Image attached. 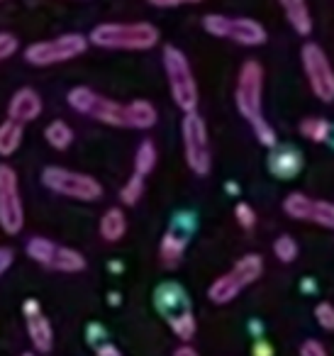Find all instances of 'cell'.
I'll return each mask as SVG.
<instances>
[{
    "instance_id": "1",
    "label": "cell",
    "mask_w": 334,
    "mask_h": 356,
    "mask_svg": "<svg viewBox=\"0 0 334 356\" xmlns=\"http://www.w3.org/2000/svg\"><path fill=\"white\" fill-rule=\"evenodd\" d=\"M234 103L241 118L251 124L256 139L264 147L273 149L278 144V137H276V129L264 120V110H261L264 108V69L256 59L244 61L241 66L239 79H237Z\"/></svg>"
},
{
    "instance_id": "2",
    "label": "cell",
    "mask_w": 334,
    "mask_h": 356,
    "mask_svg": "<svg viewBox=\"0 0 334 356\" xmlns=\"http://www.w3.org/2000/svg\"><path fill=\"white\" fill-rule=\"evenodd\" d=\"M88 42L100 49L144 51L159 44V30L149 22H105L93 27Z\"/></svg>"
},
{
    "instance_id": "3",
    "label": "cell",
    "mask_w": 334,
    "mask_h": 356,
    "mask_svg": "<svg viewBox=\"0 0 334 356\" xmlns=\"http://www.w3.org/2000/svg\"><path fill=\"white\" fill-rule=\"evenodd\" d=\"M164 69H166L168 88H171L173 103L183 113H196L198 108V83L191 71L186 54L178 47H164Z\"/></svg>"
},
{
    "instance_id": "4",
    "label": "cell",
    "mask_w": 334,
    "mask_h": 356,
    "mask_svg": "<svg viewBox=\"0 0 334 356\" xmlns=\"http://www.w3.org/2000/svg\"><path fill=\"white\" fill-rule=\"evenodd\" d=\"M42 184L64 198H74L81 203H93L103 198V186L88 173L71 171L64 166H47L42 171Z\"/></svg>"
},
{
    "instance_id": "5",
    "label": "cell",
    "mask_w": 334,
    "mask_h": 356,
    "mask_svg": "<svg viewBox=\"0 0 334 356\" xmlns=\"http://www.w3.org/2000/svg\"><path fill=\"white\" fill-rule=\"evenodd\" d=\"M66 100H69V105L76 113L88 115V118L98 120V122H103V124H110V127H127V105L103 98V95L86 88V86L71 88Z\"/></svg>"
},
{
    "instance_id": "6",
    "label": "cell",
    "mask_w": 334,
    "mask_h": 356,
    "mask_svg": "<svg viewBox=\"0 0 334 356\" xmlns=\"http://www.w3.org/2000/svg\"><path fill=\"white\" fill-rule=\"evenodd\" d=\"M183 134V154H186V163L193 173L198 176H207L212 168L210 159V139H207L205 120L198 113H186L181 122Z\"/></svg>"
},
{
    "instance_id": "7",
    "label": "cell",
    "mask_w": 334,
    "mask_h": 356,
    "mask_svg": "<svg viewBox=\"0 0 334 356\" xmlns=\"http://www.w3.org/2000/svg\"><path fill=\"white\" fill-rule=\"evenodd\" d=\"M90 42L84 35H61L56 40L35 42L25 49V61L32 66H54L71 61L88 49Z\"/></svg>"
},
{
    "instance_id": "8",
    "label": "cell",
    "mask_w": 334,
    "mask_h": 356,
    "mask_svg": "<svg viewBox=\"0 0 334 356\" xmlns=\"http://www.w3.org/2000/svg\"><path fill=\"white\" fill-rule=\"evenodd\" d=\"M202 27L207 35L232 40L241 47H261L266 42V30L261 22L251 17H227V15H205Z\"/></svg>"
},
{
    "instance_id": "9",
    "label": "cell",
    "mask_w": 334,
    "mask_h": 356,
    "mask_svg": "<svg viewBox=\"0 0 334 356\" xmlns=\"http://www.w3.org/2000/svg\"><path fill=\"white\" fill-rule=\"evenodd\" d=\"M25 227V208L20 198L17 171L0 163V229L6 234H20Z\"/></svg>"
},
{
    "instance_id": "10",
    "label": "cell",
    "mask_w": 334,
    "mask_h": 356,
    "mask_svg": "<svg viewBox=\"0 0 334 356\" xmlns=\"http://www.w3.org/2000/svg\"><path fill=\"white\" fill-rule=\"evenodd\" d=\"M300 59H303L305 76L310 81V88L317 95L322 103H332L334 100V69L329 64L327 54L322 51V47L308 42L300 51Z\"/></svg>"
},
{
    "instance_id": "11",
    "label": "cell",
    "mask_w": 334,
    "mask_h": 356,
    "mask_svg": "<svg viewBox=\"0 0 334 356\" xmlns=\"http://www.w3.org/2000/svg\"><path fill=\"white\" fill-rule=\"evenodd\" d=\"M193 232V215H176L171 229L164 234L161 244H159V257H161V264L168 268L178 266L186 254L188 239H191Z\"/></svg>"
},
{
    "instance_id": "12",
    "label": "cell",
    "mask_w": 334,
    "mask_h": 356,
    "mask_svg": "<svg viewBox=\"0 0 334 356\" xmlns=\"http://www.w3.org/2000/svg\"><path fill=\"white\" fill-rule=\"evenodd\" d=\"M154 305H157V310L161 312L166 320H171L173 315H181V312L191 310V300H188L183 286H178V283H173V281L157 288V293H154Z\"/></svg>"
},
{
    "instance_id": "13",
    "label": "cell",
    "mask_w": 334,
    "mask_h": 356,
    "mask_svg": "<svg viewBox=\"0 0 334 356\" xmlns=\"http://www.w3.org/2000/svg\"><path fill=\"white\" fill-rule=\"evenodd\" d=\"M40 115H42V98L37 90L20 88L10 98V105H8V120L27 124V122H32V120L40 118Z\"/></svg>"
},
{
    "instance_id": "14",
    "label": "cell",
    "mask_w": 334,
    "mask_h": 356,
    "mask_svg": "<svg viewBox=\"0 0 334 356\" xmlns=\"http://www.w3.org/2000/svg\"><path fill=\"white\" fill-rule=\"evenodd\" d=\"M305 161L300 156L298 149L293 147H273V152L269 154V171L280 181H290L303 171Z\"/></svg>"
},
{
    "instance_id": "15",
    "label": "cell",
    "mask_w": 334,
    "mask_h": 356,
    "mask_svg": "<svg viewBox=\"0 0 334 356\" xmlns=\"http://www.w3.org/2000/svg\"><path fill=\"white\" fill-rule=\"evenodd\" d=\"M27 334H30L35 351H40V354H49L51 346H54V327L42 312L27 317Z\"/></svg>"
},
{
    "instance_id": "16",
    "label": "cell",
    "mask_w": 334,
    "mask_h": 356,
    "mask_svg": "<svg viewBox=\"0 0 334 356\" xmlns=\"http://www.w3.org/2000/svg\"><path fill=\"white\" fill-rule=\"evenodd\" d=\"M278 3L298 35L305 37L312 32V17H310V10H308V0H278Z\"/></svg>"
},
{
    "instance_id": "17",
    "label": "cell",
    "mask_w": 334,
    "mask_h": 356,
    "mask_svg": "<svg viewBox=\"0 0 334 356\" xmlns=\"http://www.w3.org/2000/svg\"><path fill=\"white\" fill-rule=\"evenodd\" d=\"M241 293V283L237 281L234 273H225V276L215 278L210 286V291H207V298H210L215 305H225V302H232L237 296Z\"/></svg>"
},
{
    "instance_id": "18",
    "label": "cell",
    "mask_w": 334,
    "mask_h": 356,
    "mask_svg": "<svg viewBox=\"0 0 334 356\" xmlns=\"http://www.w3.org/2000/svg\"><path fill=\"white\" fill-rule=\"evenodd\" d=\"M157 108L149 100H132L127 105V127L132 129H149L157 124Z\"/></svg>"
},
{
    "instance_id": "19",
    "label": "cell",
    "mask_w": 334,
    "mask_h": 356,
    "mask_svg": "<svg viewBox=\"0 0 334 356\" xmlns=\"http://www.w3.org/2000/svg\"><path fill=\"white\" fill-rule=\"evenodd\" d=\"M127 232V218L120 208L105 210V215L100 218V237L105 242H120Z\"/></svg>"
},
{
    "instance_id": "20",
    "label": "cell",
    "mask_w": 334,
    "mask_h": 356,
    "mask_svg": "<svg viewBox=\"0 0 334 356\" xmlns=\"http://www.w3.org/2000/svg\"><path fill=\"white\" fill-rule=\"evenodd\" d=\"M49 268L61 271V273H79L86 268V257L71 247H56L54 257H51V261H49Z\"/></svg>"
},
{
    "instance_id": "21",
    "label": "cell",
    "mask_w": 334,
    "mask_h": 356,
    "mask_svg": "<svg viewBox=\"0 0 334 356\" xmlns=\"http://www.w3.org/2000/svg\"><path fill=\"white\" fill-rule=\"evenodd\" d=\"M232 273H234L237 281L241 283V288L251 286V283L259 281L261 273H264V259H261L259 254H246V257H241L239 261L234 264Z\"/></svg>"
},
{
    "instance_id": "22",
    "label": "cell",
    "mask_w": 334,
    "mask_h": 356,
    "mask_svg": "<svg viewBox=\"0 0 334 356\" xmlns=\"http://www.w3.org/2000/svg\"><path fill=\"white\" fill-rule=\"evenodd\" d=\"M22 127L25 124L20 122H13V120H6V122L0 124V156H13V154L20 149L22 144Z\"/></svg>"
},
{
    "instance_id": "23",
    "label": "cell",
    "mask_w": 334,
    "mask_h": 356,
    "mask_svg": "<svg viewBox=\"0 0 334 356\" xmlns=\"http://www.w3.org/2000/svg\"><path fill=\"white\" fill-rule=\"evenodd\" d=\"M45 139H47V144H49V147L64 152V149H69L71 142H74V129H71L69 122H64V120H54V122L47 124Z\"/></svg>"
},
{
    "instance_id": "24",
    "label": "cell",
    "mask_w": 334,
    "mask_h": 356,
    "mask_svg": "<svg viewBox=\"0 0 334 356\" xmlns=\"http://www.w3.org/2000/svg\"><path fill=\"white\" fill-rule=\"evenodd\" d=\"M310 208H312V198H308L305 193H290L283 200V213L293 220L310 222Z\"/></svg>"
},
{
    "instance_id": "25",
    "label": "cell",
    "mask_w": 334,
    "mask_h": 356,
    "mask_svg": "<svg viewBox=\"0 0 334 356\" xmlns=\"http://www.w3.org/2000/svg\"><path fill=\"white\" fill-rule=\"evenodd\" d=\"M154 166H157V147H154L152 139H144L137 147V154H134V173L147 176V173L154 171Z\"/></svg>"
},
{
    "instance_id": "26",
    "label": "cell",
    "mask_w": 334,
    "mask_h": 356,
    "mask_svg": "<svg viewBox=\"0 0 334 356\" xmlns=\"http://www.w3.org/2000/svg\"><path fill=\"white\" fill-rule=\"evenodd\" d=\"M27 257L32 259V261L42 264V266H49L51 257H54V249L56 244L51 242V239L47 237H32L30 242H27Z\"/></svg>"
},
{
    "instance_id": "27",
    "label": "cell",
    "mask_w": 334,
    "mask_h": 356,
    "mask_svg": "<svg viewBox=\"0 0 334 356\" xmlns=\"http://www.w3.org/2000/svg\"><path fill=\"white\" fill-rule=\"evenodd\" d=\"M329 129H332V122H327V120H322V118H308L300 122V134L308 137L310 142H315V144H322V142L327 144Z\"/></svg>"
},
{
    "instance_id": "28",
    "label": "cell",
    "mask_w": 334,
    "mask_h": 356,
    "mask_svg": "<svg viewBox=\"0 0 334 356\" xmlns=\"http://www.w3.org/2000/svg\"><path fill=\"white\" fill-rule=\"evenodd\" d=\"M168 325H171L173 334H176L181 341H186V344L193 339V337H196V330H198L196 317H193V312H191V310L181 312V315H173L171 320H168Z\"/></svg>"
},
{
    "instance_id": "29",
    "label": "cell",
    "mask_w": 334,
    "mask_h": 356,
    "mask_svg": "<svg viewBox=\"0 0 334 356\" xmlns=\"http://www.w3.org/2000/svg\"><path fill=\"white\" fill-rule=\"evenodd\" d=\"M310 222L319 225V227L334 229V203H329V200H312Z\"/></svg>"
},
{
    "instance_id": "30",
    "label": "cell",
    "mask_w": 334,
    "mask_h": 356,
    "mask_svg": "<svg viewBox=\"0 0 334 356\" xmlns=\"http://www.w3.org/2000/svg\"><path fill=\"white\" fill-rule=\"evenodd\" d=\"M298 242H295L293 237H288V234H280L278 239L273 242V254L278 257V261L283 264H293L295 259H298Z\"/></svg>"
},
{
    "instance_id": "31",
    "label": "cell",
    "mask_w": 334,
    "mask_h": 356,
    "mask_svg": "<svg viewBox=\"0 0 334 356\" xmlns=\"http://www.w3.org/2000/svg\"><path fill=\"white\" fill-rule=\"evenodd\" d=\"M142 195H144V176L134 173L127 184L122 186V191H120V200H122L125 205H137Z\"/></svg>"
},
{
    "instance_id": "32",
    "label": "cell",
    "mask_w": 334,
    "mask_h": 356,
    "mask_svg": "<svg viewBox=\"0 0 334 356\" xmlns=\"http://www.w3.org/2000/svg\"><path fill=\"white\" fill-rule=\"evenodd\" d=\"M315 320H317V325L322 327V330L334 332V305L332 302H319V305L315 307Z\"/></svg>"
},
{
    "instance_id": "33",
    "label": "cell",
    "mask_w": 334,
    "mask_h": 356,
    "mask_svg": "<svg viewBox=\"0 0 334 356\" xmlns=\"http://www.w3.org/2000/svg\"><path fill=\"white\" fill-rule=\"evenodd\" d=\"M234 218H237V222H239L244 229H251L256 225V213H254V208H251L249 203H237Z\"/></svg>"
},
{
    "instance_id": "34",
    "label": "cell",
    "mask_w": 334,
    "mask_h": 356,
    "mask_svg": "<svg viewBox=\"0 0 334 356\" xmlns=\"http://www.w3.org/2000/svg\"><path fill=\"white\" fill-rule=\"evenodd\" d=\"M17 51V37L10 32H0V61L10 59Z\"/></svg>"
},
{
    "instance_id": "35",
    "label": "cell",
    "mask_w": 334,
    "mask_h": 356,
    "mask_svg": "<svg viewBox=\"0 0 334 356\" xmlns=\"http://www.w3.org/2000/svg\"><path fill=\"white\" fill-rule=\"evenodd\" d=\"M300 356H327V349L317 339H308L300 346Z\"/></svg>"
},
{
    "instance_id": "36",
    "label": "cell",
    "mask_w": 334,
    "mask_h": 356,
    "mask_svg": "<svg viewBox=\"0 0 334 356\" xmlns=\"http://www.w3.org/2000/svg\"><path fill=\"white\" fill-rule=\"evenodd\" d=\"M15 261V252L10 247H0V276H6V271Z\"/></svg>"
},
{
    "instance_id": "37",
    "label": "cell",
    "mask_w": 334,
    "mask_h": 356,
    "mask_svg": "<svg viewBox=\"0 0 334 356\" xmlns=\"http://www.w3.org/2000/svg\"><path fill=\"white\" fill-rule=\"evenodd\" d=\"M154 8H181V6H198L202 0H149Z\"/></svg>"
},
{
    "instance_id": "38",
    "label": "cell",
    "mask_w": 334,
    "mask_h": 356,
    "mask_svg": "<svg viewBox=\"0 0 334 356\" xmlns=\"http://www.w3.org/2000/svg\"><path fill=\"white\" fill-rule=\"evenodd\" d=\"M254 356H273V346H271L269 341H256Z\"/></svg>"
},
{
    "instance_id": "39",
    "label": "cell",
    "mask_w": 334,
    "mask_h": 356,
    "mask_svg": "<svg viewBox=\"0 0 334 356\" xmlns=\"http://www.w3.org/2000/svg\"><path fill=\"white\" fill-rule=\"evenodd\" d=\"M95 354H98V356H122V351H120L118 346H113V344H100L98 349H95Z\"/></svg>"
},
{
    "instance_id": "40",
    "label": "cell",
    "mask_w": 334,
    "mask_h": 356,
    "mask_svg": "<svg viewBox=\"0 0 334 356\" xmlns=\"http://www.w3.org/2000/svg\"><path fill=\"white\" fill-rule=\"evenodd\" d=\"M173 356H200V354H198V351L193 349L191 344H181L176 351H173Z\"/></svg>"
},
{
    "instance_id": "41",
    "label": "cell",
    "mask_w": 334,
    "mask_h": 356,
    "mask_svg": "<svg viewBox=\"0 0 334 356\" xmlns=\"http://www.w3.org/2000/svg\"><path fill=\"white\" fill-rule=\"evenodd\" d=\"M22 310H25V315H27V317L37 315V312H40V302H37V300H25V305H22Z\"/></svg>"
},
{
    "instance_id": "42",
    "label": "cell",
    "mask_w": 334,
    "mask_h": 356,
    "mask_svg": "<svg viewBox=\"0 0 334 356\" xmlns=\"http://www.w3.org/2000/svg\"><path fill=\"white\" fill-rule=\"evenodd\" d=\"M300 288H303V291H315V281L312 278H308V281L300 283Z\"/></svg>"
},
{
    "instance_id": "43",
    "label": "cell",
    "mask_w": 334,
    "mask_h": 356,
    "mask_svg": "<svg viewBox=\"0 0 334 356\" xmlns=\"http://www.w3.org/2000/svg\"><path fill=\"white\" fill-rule=\"evenodd\" d=\"M225 188L230 191V193H239V186H237V184H227Z\"/></svg>"
},
{
    "instance_id": "44",
    "label": "cell",
    "mask_w": 334,
    "mask_h": 356,
    "mask_svg": "<svg viewBox=\"0 0 334 356\" xmlns=\"http://www.w3.org/2000/svg\"><path fill=\"white\" fill-rule=\"evenodd\" d=\"M327 144H332V147H334V124H332V129H329V137H327Z\"/></svg>"
},
{
    "instance_id": "45",
    "label": "cell",
    "mask_w": 334,
    "mask_h": 356,
    "mask_svg": "<svg viewBox=\"0 0 334 356\" xmlns=\"http://www.w3.org/2000/svg\"><path fill=\"white\" fill-rule=\"evenodd\" d=\"M249 327H251V330H254V332H261V322H256V320H254V322H251V325H249Z\"/></svg>"
},
{
    "instance_id": "46",
    "label": "cell",
    "mask_w": 334,
    "mask_h": 356,
    "mask_svg": "<svg viewBox=\"0 0 334 356\" xmlns=\"http://www.w3.org/2000/svg\"><path fill=\"white\" fill-rule=\"evenodd\" d=\"M110 302H115V305H118V302H120V298H118V293H110Z\"/></svg>"
},
{
    "instance_id": "47",
    "label": "cell",
    "mask_w": 334,
    "mask_h": 356,
    "mask_svg": "<svg viewBox=\"0 0 334 356\" xmlns=\"http://www.w3.org/2000/svg\"><path fill=\"white\" fill-rule=\"evenodd\" d=\"M20 356H35V354H32V351H25V354H20Z\"/></svg>"
},
{
    "instance_id": "48",
    "label": "cell",
    "mask_w": 334,
    "mask_h": 356,
    "mask_svg": "<svg viewBox=\"0 0 334 356\" xmlns=\"http://www.w3.org/2000/svg\"><path fill=\"white\" fill-rule=\"evenodd\" d=\"M0 3H3V0H0Z\"/></svg>"
}]
</instances>
